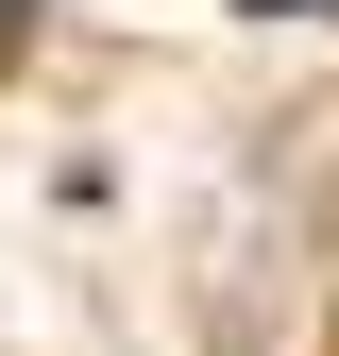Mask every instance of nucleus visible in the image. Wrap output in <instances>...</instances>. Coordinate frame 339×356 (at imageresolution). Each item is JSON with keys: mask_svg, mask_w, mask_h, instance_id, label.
Instances as JSON below:
<instances>
[{"mask_svg": "<svg viewBox=\"0 0 339 356\" xmlns=\"http://www.w3.org/2000/svg\"><path fill=\"white\" fill-rule=\"evenodd\" d=\"M254 17H288V0H254Z\"/></svg>", "mask_w": 339, "mask_h": 356, "instance_id": "nucleus-1", "label": "nucleus"}]
</instances>
